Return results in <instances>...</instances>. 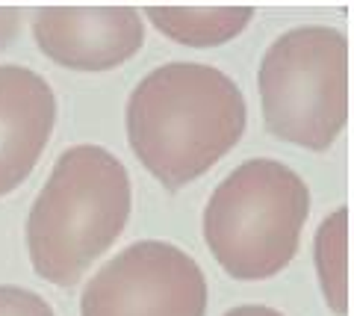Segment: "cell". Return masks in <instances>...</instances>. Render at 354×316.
Returning a JSON list of instances; mask_svg holds the SVG:
<instances>
[{
	"label": "cell",
	"instance_id": "obj_9",
	"mask_svg": "<svg viewBox=\"0 0 354 316\" xmlns=\"http://www.w3.org/2000/svg\"><path fill=\"white\" fill-rule=\"evenodd\" d=\"M346 210H337L334 216H328V222L322 225L319 231V243H316V257H319V272H322V281H325V292H328V301H330V310L337 313H346V299L337 292V284H334V266H337V275L346 278V245L337 248L334 254V243L339 234H346Z\"/></svg>",
	"mask_w": 354,
	"mask_h": 316
},
{
	"label": "cell",
	"instance_id": "obj_10",
	"mask_svg": "<svg viewBox=\"0 0 354 316\" xmlns=\"http://www.w3.org/2000/svg\"><path fill=\"white\" fill-rule=\"evenodd\" d=\"M0 316H57L50 304L24 287H0Z\"/></svg>",
	"mask_w": 354,
	"mask_h": 316
},
{
	"label": "cell",
	"instance_id": "obj_2",
	"mask_svg": "<svg viewBox=\"0 0 354 316\" xmlns=\"http://www.w3.org/2000/svg\"><path fill=\"white\" fill-rule=\"evenodd\" d=\"M127 216V169L106 148H68L27 216L32 269L57 287H74L121 236Z\"/></svg>",
	"mask_w": 354,
	"mask_h": 316
},
{
	"label": "cell",
	"instance_id": "obj_8",
	"mask_svg": "<svg viewBox=\"0 0 354 316\" xmlns=\"http://www.w3.org/2000/svg\"><path fill=\"white\" fill-rule=\"evenodd\" d=\"M148 18L169 39L192 48H209L239 36L254 18L251 6H151Z\"/></svg>",
	"mask_w": 354,
	"mask_h": 316
},
{
	"label": "cell",
	"instance_id": "obj_5",
	"mask_svg": "<svg viewBox=\"0 0 354 316\" xmlns=\"http://www.w3.org/2000/svg\"><path fill=\"white\" fill-rule=\"evenodd\" d=\"M83 316H204L207 278L177 245L142 239L88 281Z\"/></svg>",
	"mask_w": 354,
	"mask_h": 316
},
{
	"label": "cell",
	"instance_id": "obj_4",
	"mask_svg": "<svg viewBox=\"0 0 354 316\" xmlns=\"http://www.w3.org/2000/svg\"><path fill=\"white\" fill-rule=\"evenodd\" d=\"M266 127L283 142L325 151L348 118V41L334 27H295L272 41L260 74Z\"/></svg>",
	"mask_w": 354,
	"mask_h": 316
},
{
	"label": "cell",
	"instance_id": "obj_6",
	"mask_svg": "<svg viewBox=\"0 0 354 316\" xmlns=\"http://www.w3.org/2000/svg\"><path fill=\"white\" fill-rule=\"evenodd\" d=\"M44 57L74 71H106L127 62L145 41L133 6H44L32 18Z\"/></svg>",
	"mask_w": 354,
	"mask_h": 316
},
{
	"label": "cell",
	"instance_id": "obj_12",
	"mask_svg": "<svg viewBox=\"0 0 354 316\" xmlns=\"http://www.w3.org/2000/svg\"><path fill=\"white\" fill-rule=\"evenodd\" d=\"M225 316H283L274 308H266V304H242V308H234L227 310Z\"/></svg>",
	"mask_w": 354,
	"mask_h": 316
},
{
	"label": "cell",
	"instance_id": "obj_1",
	"mask_svg": "<svg viewBox=\"0 0 354 316\" xmlns=\"http://www.w3.org/2000/svg\"><path fill=\"white\" fill-rule=\"evenodd\" d=\"M245 130V97L225 71L201 62L153 68L127 101L133 154L165 189L216 166Z\"/></svg>",
	"mask_w": 354,
	"mask_h": 316
},
{
	"label": "cell",
	"instance_id": "obj_7",
	"mask_svg": "<svg viewBox=\"0 0 354 316\" xmlns=\"http://www.w3.org/2000/svg\"><path fill=\"white\" fill-rule=\"evenodd\" d=\"M53 118L50 86L24 65H0V195L27 180L50 139Z\"/></svg>",
	"mask_w": 354,
	"mask_h": 316
},
{
	"label": "cell",
	"instance_id": "obj_11",
	"mask_svg": "<svg viewBox=\"0 0 354 316\" xmlns=\"http://www.w3.org/2000/svg\"><path fill=\"white\" fill-rule=\"evenodd\" d=\"M18 24H21V12H18V9H0V50H3L9 41L15 39Z\"/></svg>",
	"mask_w": 354,
	"mask_h": 316
},
{
	"label": "cell",
	"instance_id": "obj_3",
	"mask_svg": "<svg viewBox=\"0 0 354 316\" xmlns=\"http://www.w3.org/2000/svg\"><path fill=\"white\" fill-rule=\"evenodd\" d=\"M310 213V189L278 160H245L209 195L204 239L236 281L278 275L295 257Z\"/></svg>",
	"mask_w": 354,
	"mask_h": 316
}]
</instances>
